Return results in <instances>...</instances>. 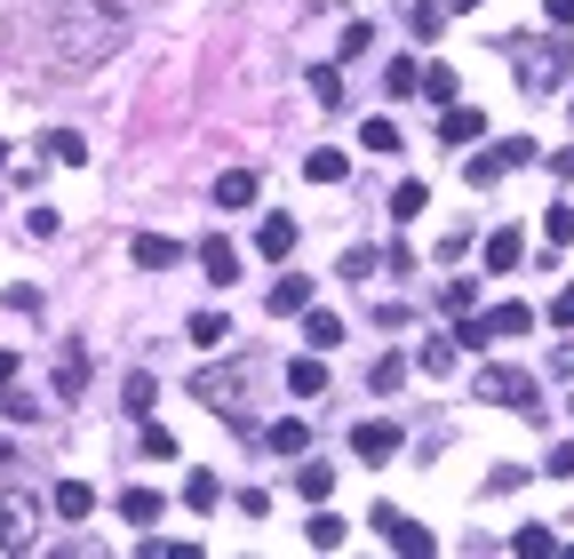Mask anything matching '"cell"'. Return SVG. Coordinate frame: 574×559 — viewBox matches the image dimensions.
Instances as JSON below:
<instances>
[{"label": "cell", "instance_id": "obj_41", "mask_svg": "<svg viewBox=\"0 0 574 559\" xmlns=\"http://www.w3.org/2000/svg\"><path fill=\"white\" fill-rule=\"evenodd\" d=\"M543 240H551V248L574 240V208H551V216H543Z\"/></svg>", "mask_w": 574, "mask_h": 559}, {"label": "cell", "instance_id": "obj_2", "mask_svg": "<svg viewBox=\"0 0 574 559\" xmlns=\"http://www.w3.org/2000/svg\"><path fill=\"white\" fill-rule=\"evenodd\" d=\"M263 384L256 359H231V368H199L192 376V400H208L216 416H248V391Z\"/></svg>", "mask_w": 574, "mask_h": 559}, {"label": "cell", "instance_id": "obj_43", "mask_svg": "<svg viewBox=\"0 0 574 559\" xmlns=\"http://www.w3.org/2000/svg\"><path fill=\"white\" fill-rule=\"evenodd\" d=\"M0 408H9L17 423H41V400H24V391H17V384H9V391H0Z\"/></svg>", "mask_w": 574, "mask_h": 559}, {"label": "cell", "instance_id": "obj_1", "mask_svg": "<svg viewBox=\"0 0 574 559\" xmlns=\"http://www.w3.org/2000/svg\"><path fill=\"white\" fill-rule=\"evenodd\" d=\"M128 49V17L112 0H48L32 9V64L56 80H80L96 64H112Z\"/></svg>", "mask_w": 574, "mask_h": 559}, {"label": "cell", "instance_id": "obj_42", "mask_svg": "<svg viewBox=\"0 0 574 559\" xmlns=\"http://www.w3.org/2000/svg\"><path fill=\"white\" fill-rule=\"evenodd\" d=\"M24 233H32V240H56V233H64V216H56V208H32V216H24Z\"/></svg>", "mask_w": 574, "mask_h": 559}, {"label": "cell", "instance_id": "obj_45", "mask_svg": "<svg viewBox=\"0 0 574 559\" xmlns=\"http://www.w3.org/2000/svg\"><path fill=\"white\" fill-rule=\"evenodd\" d=\"M551 327H574V280H566V288L551 295Z\"/></svg>", "mask_w": 574, "mask_h": 559}, {"label": "cell", "instance_id": "obj_22", "mask_svg": "<svg viewBox=\"0 0 574 559\" xmlns=\"http://www.w3.org/2000/svg\"><path fill=\"white\" fill-rule=\"evenodd\" d=\"M96 512V487L88 480H56V519H88Z\"/></svg>", "mask_w": 574, "mask_h": 559}, {"label": "cell", "instance_id": "obj_50", "mask_svg": "<svg viewBox=\"0 0 574 559\" xmlns=\"http://www.w3.org/2000/svg\"><path fill=\"white\" fill-rule=\"evenodd\" d=\"M0 169H9V144H0Z\"/></svg>", "mask_w": 574, "mask_h": 559}, {"label": "cell", "instance_id": "obj_19", "mask_svg": "<svg viewBox=\"0 0 574 559\" xmlns=\"http://www.w3.org/2000/svg\"><path fill=\"white\" fill-rule=\"evenodd\" d=\"M160 496H152V487H128V496H120V519H128V528H160Z\"/></svg>", "mask_w": 574, "mask_h": 559}, {"label": "cell", "instance_id": "obj_25", "mask_svg": "<svg viewBox=\"0 0 574 559\" xmlns=\"http://www.w3.org/2000/svg\"><path fill=\"white\" fill-rule=\"evenodd\" d=\"M455 352H463L455 336H431V344L415 352V368H423V376H455Z\"/></svg>", "mask_w": 574, "mask_h": 559}, {"label": "cell", "instance_id": "obj_3", "mask_svg": "<svg viewBox=\"0 0 574 559\" xmlns=\"http://www.w3.org/2000/svg\"><path fill=\"white\" fill-rule=\"evenodd\" d=\"M470 391H479V400H495V408L543 416V400H534V376H527V368H502V359H495V368H479V384H470Z\"/></svg>", "mask_w": 574, "mask_h": 559}, {"label": "cell", "instance_id": "obj_23", "mask_svg": "<svg viewBox=\"0 0 574 559\" xmlns=\"http://www.w3.org/2000/svg\"><path fill=\"white\" fill-rule=\"evenodd\" d=\"M80 384H88V352H80V344H64V359H56V400H73Z\"/></svg>", "mask_w": 574, "mask_h": 559}, {"label": "cell", "instance_id": "obj_46", "mask_svg": "<svg viewBox=\"0 0 574 559\" xmlns=\"http://www.w3.org/2000/svg\"><path fill=\"white\" fill-rule=\"evenodd\" d=\"M543 17H551V32H574V0H543Z\"/></svg>", "mask_w": 574, "mask_h": 559}, {"label": "cell", "instance_id": "obj_44", "mask_svg": "<svg viewBox=\"0 0 574 559\" xmlns=\"http://www.w3.org/2000/svg\"><path fill=\"white\" fill-rule=\"evenodd\" d=\"M543 472H551V480H574V440H559V448L543 455Z\"/></svg>", "mask_w": 574, "mask_h": 559}, {"label": "cell", "instance_id": "obj_14", "mask_svg": "<svg viewBox=\"0 0 574 559\" xmlns=\"http://www.w3.org/2000/svg\"><path fill=\"white\" fill-rule=\"evenodd\" d=\"M256 192H263V184H256L248 169H224V176H216V208H256Z\"/></svg>", "mask_w": 574, "mask_h": 559}, {"label": "cell", "instance_id": "obj_29", "mask_svg": "<svg viewBox=\"0 0 574 559\" xmlns=\"http://www.w3.org/2000/svg\"><path fill=\"white\" fill-rule=\"evenodd\" d=\"M415 80H423V64H408V56H391V73H383V96L399 105V96H415Z\"/></svg>", "mask_w": 574, "mask_h": 559}, {"label": "cell", "instance_id": "obj_17", "mask_svg": "<svg viewBox=\"0 0 574 559\" xmlns=\"http://www.w3.org/2000/svg\"><path fill=\"white\" fill-rule=\"evenodd\" d=\"M303 344H312V352H335V344H344V320H335V312H312V304H303Z\"/></svg>", "mask_w": 574, "mask_h": 559}, {"label": "cell", "instance_id": "obj_36", "mask_svg": "<svg viewBox=\"0 0 574 559\" xmlns=\"http://www.w3.org/2000/svg\"><path fill=\"white\" fill-rule=\"evenodd\" d=\"M359 144H367V152H399V120H367Z\"/></svg>", "mask_w": 574, "mask_h": 559}, {"label": "cell", "instance_id": "obj_18", "mask_svg": "<svg viewBox=\"0 0 574 559\" xmlns=\"http://www.w3.org/2000/svg\"><path fill=\"white\" fill-rule=\"evenodd\" d=\"M288 391H295V400H320V391H327V359H320V352L295 359V368H288Z\"/></svg>", "mask_w": 574, "mask_h": 559}, {"label": "cell", "instance_id": "obj_40", "mask_svg": "<svg viewBox=\"0 0 574 559\" xmlns=\"http://www.w3.org/2000/svg\"><path fill=\"white\" fill-rule=\"evenodd\" d=\"M367 49H376V24L351 17V24H344V56H367Z\"/></svg>", "mask_w": 574, "mask_h": 559}, {"label": "cell", "instance_id": "obj_32", "mask_svg": "<svg viewBox=\"0 0 574 559\" xmlns=\"http://www.w3.org/2000/svg\"><path fill=\"white\" fill-rule=\"evenodd\" d=\"M423 208H431V192H423V184H399V192H391V216H399V224H415Z\"/></svg>", "mask_w": 574, "mask_h": 559}, {"label": "cell", "instance_id": "obj_39", "mask_svg": "<svg viewBox=\"0 0 574 559\" xmlns=\"http://www.w3.org/2000/svg\"><path fill=\"white\" fill-rule=\"evenodd\" d=\"M120 408H128V416H152V376H128V391H120Z\"/></svg>", "mask_w": 574, "mask_h": 559}, {"label": "cell", "instance_id": "obj_21", "mask_svg": "<svg viewBox=\"0 0 574 559\" xmlns=\"http://www.w3.org/2000/svg\"><path fill=\"white\" fill-rule=\"evenodd\" d=\"M256 248H263V256L280 265V256L295 248V216H263V224H256Z\"/></svg>", "mask_w": 574, "mask_h": 559}, {"label": "cell", "instance_id": "obj_28", "mask_svg": "<svg viewBox=\"0 0 574 559\" xmlns=\"http://www.w3.org/2000/svg\"><path fill=\"white\" fill-rule=\"evenodd\" d=\"M415 41H438V32H447V0H415Z\"/></svg>", "mask_w": 574, "mask_h": 559}, {"label": "cell", "instance_id": "obj_13", "mask_svg": "<svg viewBox=\"0 0 574 559\" xmlns=\"http://www.w3.org/2000/svg\"><path fill=\"white\" fill-rule=\"evenodd\" d=\"M479 327H487V344H502V336H527L534 312L527 304H495V312H479Z\"/></svg>", "mask_w": 574, "mask_h": 559}, {"label": "cell", "instance_id": "obj_8", "mask_svg": "<svg viewBox=\"0 0 574 559\" xmlns=\"http://www.w3.org/2000/svg\"><path fill=\"white\" fill-rule=\"evenodd\" d=\"M351 455H367V464H383V455H399V423H383V416L351 423Z\"/></svg>", "mask_w": 574, "mask_h": 559}, {"label": "cell", "instance_id": "obj_38", "mask_svg": "<svg viewBox=\"0 0 574 559\" xmlns=\"http://www.w3.org/2000/svg\"><path fill=\"white\" fill-rule=\"evenodd\" d=\"M295 487H303V496H312V504H327V487H335V472H327V464H303V472H295Z\"/></svg>", "mask_w": 574, "mask_h": 559}, {"label": "cell", "instance_id": "obj_37", "mask_svg": "<svg viewBox=\"0 0 574 559\" xmlns=\"http://www.w3.org/2000/svg\"><path fill=\"white\" fill-rule=\"evenodd\" d=\"M367 384H376V391H399V384H408V359H399V352H383V359H376V376H367Z\"/></svg>", "mask_w": 574, "mask_h": 559}, {"label": "cell", "instance_id": "obj_48", "mask_svg": "<svg viewBox=\"0 0 574 559\" xmlns=\"http://www.w3.org/2000/svg\"><path fill=\"white\" fill-rule=\"evenodd\" d=\"M559 176H574V144H566V152H559Z\"/></svg>", "mask_w": 574, "mask_h": 559}, {"label": "cell", "instance_id": "obj_4", "mask_svg": "<svg viewBox=\"0 0 574 559\" xmlns=\"http://www.w3.org/2000/svg\"><path fill=\"white\" fill-rule=\"evenodd\" d=\"M527 160H534V137H511V144H495V152H470V160H463V176L487 192V184H502L511 169H527Z\"/></svg>", "mask_w": 574, "mask_h": 559}, {"label": "cell", "instance_id": "obj_26", "mask_svg": "<svg viewBox=\"0 0 574 559\" xmlns=\"http://www.w3.org/2000/svg\"><path fill=\"white\" fill-rule=\"evenodd\" d=\"M415 96H431V105H455V64H423Z\"/></svg>", "mask_w": 574, "mask_h": 559}, {"label": "cell", "instance_id": "obj_11", "mask_svg": "<svg viewBox=\"0 0 574 559\" xmlns=\"http://www.w3.org/2000/svg\"><path fill=\"white\" fill-rule=\"evenodd\" d=\"M41 152L56 160V169H88V137H80V128H48Z\"/></svg>", "mask_w": 574, "mask_h": 559}, {"label": "cell", "instance_id": "obj_35", "mask_svg": "<svg viewBox=\"0 0 574 559\" xmlns=\"http://www.w3.org/2000/svg\"><path fill=\"white\" fill-rule=\"evenodd\" d=\"M312 96L335 112V105H344V73H335V64H320V73H312Z\"/></svg>", "mask_w": 574, "mask_h": 559}, {"label": "cell", "instance_id": "obj_49", "mask_svg": "<svg viewBox=\"0 0 574 559\" xmlns=\"http://www.w3.org/2000/svg\"><path fill=\"white\" fill-rule=\"evenodd\" d=\"M455 9H487V0H455Z\"/></svg>", "mask_w": 574, "mask_h": 559}, {"label": "cell", "instance_id": "obj_31", "mask_svg": "<svg viewBox=\"0 0 574 559\" xmlns=\"http://www.w3.org/2000/svg\"><path fill=\"white\" fill-rule=\"evenodd\" d=\"M511 551H519V559H551V551H559V536H551V528H519V536H511Z\"/></svg>", "mask_w": 574, "mask_h": 559}, {"label": "cell", "instance_id": "obj_24", "mask_svg": "<svg viewBox=\"0 0 574 559\" xmlns=\"http://www.w3.org/2000/svg\"><path fill=\"white\" fill-rule=\"evenodd\" d=\"M263 304H272V312H303V304H312V272H288L272 295H263Z\"/></svg>", "mask_w": 574, "mask_h": 559}, {"label": "cell", "instance_id": "obj_10", "mask_svg": "<svg viewBox=\"0 0 574 559\" xmlns=\"http://www.w3.org/2000/svg\"><path fill=\"white\" fill-rule=\"evenodd\" d=\"M487 137V112L479 105H438V144H470Z\"/></svg>", "mask_w": 574, "mask_h": 559}, {"label": "cell", "instance_id": "obj_9", "mask_svg": "<svg viewBox=\"0 0 574 559\" xmlns=\"http://www.w3.org/2000/svg\"><path fill=\"white\" fill-rule=\"evenodd\" d=\"M128 265H137V272H167V265H184V248L167 233H137V240H128Z\"/></svg>", "mask_w": 574, "mask_h": 559}, {"label": "cell", "instance_id": "obj_27", "mask_svg": "<svg viewBox=\"0 0 574 559\" xmlns=\"http://www.w3.org/2000/svg\"><path fill=\"white\" fill-rule=\"evenodd\" d=\"M184 504H192V512H216V504H224V480H216V472H192V480H184Z\"/></svg>", "mask_w": 574, "mask_h": 559}, {"label": "cell", "instance_id": "obj_16", "mask_svg": "<svg viewBox=\"0 0 574 559\" xmlns=\"http://www.w3.org/2000/svg\"><path fill=\"white\" fill-rule=\"evenodd\" d=\"M303 176H312V184H344V176H351V160L335 152V144H320V152H303Z\"/></svg>", "mask_w": 574, "mask_h": 559}, {"label": "cell", "instance_id": "obj_12", "mask_svg": "<svg viewBox=\"0 0 574 559\" xmlns=\"http://www.w3.org/2000/svg\"><path fill=\"white\" fill-rule=\"evenodd\" d=\"M199 272H208L216 288H231V280H240V248H231V240H199Z\"/></svg>", "mask_w": 574, "mask_h": 559}, {"label": "cell", "instance_id": "obj_34", "mask_svg": "<svg viewBox=\"0 0 574 559\" xmlns=\"http://www.w3.org/2000/svg\"><path fill=\"white\" fill-rule=\"evenodd\" d=\"M438 304H447L455 320H463V312H479V280H447V295H438Z\"/></svg>", "mask_w": 574, "mask_h": 559}, {"label": "cell", "instance_id": "obj_30", "mask_svg": "<svg viewBox=\"0 0 574 559\" xmlns=\"http://www.w3.org/2000/svg\"><path fill=\"white\" fill-rule=\"evenodd\" d=\"M303 544H312V551H335V544H344V519H335V512H312V528H303Z\"/></svg>", "mask_w": 574, "mask_h": 559}, {"label": "cell", "instance_id": "obj_20", "mask_svg": "<svg viewBox=\"0 0 574 559\" xmlns=\"http://www.w3.org/2000/svg\"><path fill=\"white\" fill-rule=\"evenodd\" d=\"M519 256H527V240L502 224V233H487V272H519Z\"/></svg>", "mask_w": 574, "mask_h": 559}, {"label": "cell", "instance_id": "obj_15", "mask_svg": "<svg viewBox=\"0 0 574 559\" xmlns=\"http://www.w3.org/2000/svg\"><path fill=\"white\" fill-rule=\"evenodd\" d=\"M263 448H272V455H303V448H312V423H303V416H280L272 432H263Z\"/></svg>", "mask_w": 574, "mask_h": 559}, {"label": "cell", "instance_id": "obj_51", "mask_svg": "<svg viewBox=\"0 0 574 559\" xmlns=\"http://www.w3.org/2000/svg\"><path fill=\"white\" fill-rule=\"evenodd\" d=\"M566 112H574V96H566Z\"/></svg>", "mask_w": 574, "mask_h": 559}, {"label": "cell", "instance_id": "obj_47", "mask_svg": "<svg viewBox=\"0 0 574 559\" xmlns=\"http://www.w3.org/2000/svg\"><path fill=\"white\" fill-rule=\"evenodd\" d=\"M17 384V352H0V391H9Z\"/></svg>", "mask_w": 574, "mask_h": 559}, {"label": "cell", "instance_id": "obj_5", "mask_svg": "<svg viewBox=\"0 0 574 559\" xmlns=\"http://www.w3.org/2000/svg\"><path fill=\"white\" fill-rule=\"evenodd\" d=\"M511 56H519L527 88H559V80H566V64H574V49H566V41H551V49H543V41H519Z\"/></svg>", "mask_w": 574, "mask_h": 559}, {"label": "cell", "instance_id": "obj_7", "mask_svg": "<svg viewBox=\"0 0 574 559\" xmlns=\"http://www.w3.org/2000/svg\"><path fill=\"white\" fill-rule=\"evenodd\" d=\"M32 528H41V504L32 496H0V551H32Z\"/></svg>", "mask_w": 574, "mask_h": 559}, {"label": "cell", "instance_id": "obj_6", "mask_svg": "<svg viewBox=\"0 0 574 559\" xmlns=\"http://www.w3.org/2000/svg\"><path fill=\"white\" fill-rule=\"evenodd\" d=\"M376 536H383L391 551H408V559H431V551H438V544H431V528H415V519H408V512H391V504L376 512Z\"/></svg>", "mask_w": 574, "mask_h": 559}, {"label": "cell", "instance_id": "obj_33", "mask_svg": "<svg viewBox=\"0 0 574 559\" xmlns=\"http://www.w3.org/2000/svg\"><path fill=\"white\" fill-rule=\"evenodd\" d=\"M224 336H231V320H224V312H199V320H192V344H199V352H216Z\"/></svg>", "mask_w": 574, "mask_h": 559}]
</instances>
